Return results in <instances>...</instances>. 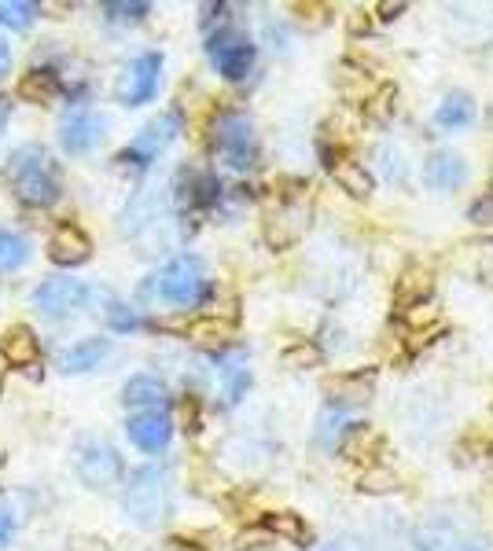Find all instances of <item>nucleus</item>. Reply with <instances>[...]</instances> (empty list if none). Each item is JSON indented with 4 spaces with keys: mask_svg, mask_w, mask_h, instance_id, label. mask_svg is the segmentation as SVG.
Segmentation results:
<instances>
[{
    "mask_svg": "<svg viewBox=\"0 0 493 551\" xmlns=\"http://www.w3.org/2000/svg\"><path fill=\"white\" fill-rule=\"evenodd\" d=\"M126 515L144 529L162 526L173 511V485L166 467H140L126 485Z\"/></svg>",
    "mask_w": 493,
    "mask_h": 551,
    "instance_id": "obj_1",
    "label": "nucleus"
},
{
    "mask_svg": "<svg viewBox=\"0 0 493 551\" xmlns=\"http://www.w3.org/2000/svg\"><path fill=\"white\" fill-rule=\"evenodd\" d=\"M8 180H12L15 195L30 206H48L59 199V177L52 169V158H48L45 147H19L12 158H8Z\"/></svg>",
    "mask_w": 493,
    "mask_h": 551,
    "instance_id": "obj_2",
    "label": "nucleus"
},
{
    "mask_svg": "<svg viewBox=\"0 0 493 551\" xmlns=\"http://www.w3.org/2000/svg\"><path fill=\"white\" fill-rule=\"evenodd\" d=\"M155 294L162 302L181 305V309H192L210 294L207 272H203V261L192 258V254H177V258L166 265V269L155 276Z\"/></svg>",
    "mask_w": 493,
    "mask_h": 551,
    "instance_id": "obj_3",
    "label": "nucleus"
},
{
    "mask_svg": "<svg viewBox=\"0 0 493 551\" xmlns=\"http://www.w3.org/2000/svg\"><path fill=\"white\" fill-rule=\"evenodd\" d=\"M214 155L236 173L258 162V136H254V125L247 114H221L218 125H214Z\"/></svg>",
    "mask_w": 493,
    "mask_h": 551,
    "instance_id": "obj_4",
    "label": "nucleus"
},
{
    "mask_svg": "<svg viewBox=\"0 0 493 551\" xmlns=\"http://www.w3.org/2000/svg\"><path fill=\"white\" fill-rule=\"evenodd\" d=\"M413 540L420 551H490V544H486V537H482L479 529L464 526V522H453V518L420 522Z\"/></svg>",
    "mask_w": 493,
    "mask_h": 551,
    "instance_id": "obj_5",
    "label": "nucleus"
},
{
    "mask_svg": "<svg viewBox=\"0 0 493 551\" xmlns=\"http://www.w3.org/2000/svg\"><path fill=\"white\" fill-rule=\"evenodd\" d=\"M159 81H162V56L159 52H144L122 70L118 78V100L126 107H140L148 103L155 92H159Z\"/></svg>",
    "mask_w": 493,
    "mask_h": 551,
    "instance_id": "obj_6",
    "label": "nucleus"
},
{
    "mask_svg": "<svg viewBox=\"0 0 493 551\" xmlns=\"http://www.w3.org/2000/svg\"><path fill=\"white\" fill-rule=\"evenodd\" d=\"M181 133V114L170 111V114H159L155 122H148L144 129L137 133V140L122 151V162H133V166H148L151 158H159L166 147L177 140Z\"/></svg>",
    "mask_w": 493,
    "mask_h": 551,
    "instance_id": "obj_7",
    "label": "nucleus"
},
{
    "mask_svg": "<svg viewBox=\"0 0 493 551\" xmlns=\"http://www.w3.org/2000/svg\"><path fill=\"white\" fill-rule=\"evenodd\" d=\"M107 136V118L100 111H70L67 118H63V125H59V144H63V151H70V155H89V151H96V147L104 144Z\"/></svg>",
    "mask_w": 493,
    "mask_h": 551,
    "instance_id": "obj_8",
    "label": "nucleus"
},
{
    "mask_svg": "<svg viewBox=\"0 0 493 551\" xmlns=\"http://www.w3.org/2000/svg\"><path fill=\"white\" fill-rule=\"evenodd\" d=\"M210 59L218 74H225L229 81H243L254 67V45L236 30H218L210 37Z\"/></svg>",
    "mask_w": 493,
    "mask_h": 551,
    "instance_id": "obj_9",
    "label": "nucleus"
},
{
    "mask_svg": "<svg viewBox=\"0 0 493 551\" xmlns=\"http://www.w3.org/2000/svg\"><path fill=\"white\" fill-rule=\"evenodd\" d=\"M78 474L92 489H115L118 478H122V456L104 441H89L78 452Z\"/></svg>",
    "mask_w": 493,
    "mask_h": 551,
    "instance_id": "obj_10",
    "label": "nucleus"
},
{
    "mask_svg": "<svg viewBox=\"0 0 493 551\" xmlns=\"http://www.w3.org/2000/svg\"><path fill=\"white\" fill-rule=\"evenodd\" d=\"M85 298H89V287H85V283L70 280V276H56V280H45L41 287H37L34 305L45 316L59 320V316H74V313H78L81 305H85Z\"/></svg>",
    "mask_w": 493,
    "mask_h": 551,
    "instance_id": "obj_11",
    "label": "nucleus"
},
{
    "mask_svg": "<svg viewBox=\"0 0 493 551\" xmlns=\"http://www.w3.org/2000/svg\"><path fill=\"white\" fill-rule=\"evenodd\" d=\"M126 434L137 449L162 452L173 438V419L166 416V412H155V408H151V412H137V416H129Z\"/></svg>",
    "mask_w": 493,
    "mask_h": 551,
    "instance_id": "obj_12",
    "label": "nucleus"
},
{
    "mask_svg": "<svg viewBox=\"0 0 493 551\" xmlns=\"http://www.w3.org/2000/svg\"><path fill=\"white\" fill-rule=\"evenodd\" d=\"M471 177L468 162L453 151H435V155L424 162V184L435 188V192H453V188H464Z\"/></svg>",
    "mask_w": 493,
    "mask_h": 551,
    "instance_id": "obj_13",
    "label": "nucleus"
},
{
    "mask_svg": "<svg viewBox=\"0 0 493 551\" xmlns=\"http://www.w3.org/2000/svg\"><path fill=\"white\" fill-rule=\"evenodd\" d=\"M92 254V239L81 232L78 225H59L48 239V258L63 265V269H74L81 261H89Z\"/></svg>",
    "mask_w": 493,
    "mask_h": 551,
    "instance_id": "obj_14",
    "label": "nucleus"
},
{
    "mask_svg": "<svg viewBox=\"0 0 493 551\" xmlns=\"http://www.w3.org/2000/svg\"><path fill=\"white\" fill-rule=\"evenodd\" d=\"M431 287H435V276H431V269H424V265H409V269L398 276V283H394V302H398V309H416V305L431 302Z\"/></svg>",
    "mask_w": 493,
    "mask_h": 551,
    "instance_id": "obj_15",
    "label": "nucleus"
},
{
    "mask_svg": "<svg viewBox=\"0 0 493 551\" xmlns=\"http://www.w3.org/2000/svg\"><path fill=\"white\" fill-rule=\"evenodd\" d=\"M122 401H126L129 408H140V412H162V405L170 401V390H166V383H162L159 375H133L126 383V390H122Z\"/></svg>",
    "mask_w": 493,
    "mask_h": 551,
    "instance_id": "obj_16",
    "label": "nucleus"
},
{
    "mask_svg": "<svg viewBox=\"0 0 493 551\" xmlns=\"http://www.w3.org/2000/svg\"><path fill=\"white\" fill-rule=\"evenodd\" d=\"M107 357H111V342H107V338H81L78 346H70L59 353V368L70 375H78V372L96 368V364Z\"/></svg>",
    "mask_w": 493,
    "mask_h": 551,
    "instance_id": "obj_17",
    "label": "nucleus"
},
{
    "mask_svg": "<svg viewBox=\"0 0 493 551\" xmlns=\"http://www.w3.org/2000/svg\"><path fill=\"white\" fill-rule=\"evenodd\" d=\"M475 122V103L468 92H449L446 100L435 107V129L438 133H460Z\"/></svg>",
    "mask_w": 493,
    "mask_h": 551,
    "instance_id": "obj_18",
    "label": "nucleus"
},
{
    "mask_svg": "<svg viewBox=\"0 0 493 551\" xmlns=\"http://www.w3.org/2000/svg\"><path fill=\"white\" fill-rule=\"evenodd\" d=\"M328 166H332V177L343 192H350L354 199H368V195H372V173L365 169V162L339 155L335 162H328Z\"/></svg>",
    "mask_w": 493,
    "mask_h": 551,
    "instance_id": "obj_19",
    "label": "nucleus"
},
{
    "mask_svg": "<svg viewBox=\"0 0 493 551\" xmlns=\"http://www.w3.org/2000/svg\"><path fill=\"white\" fill-rule=\"evenodd\" d=\"M4 360L8 364H23V368H30V364H37V357H41V342H37V335L30 331V327H15L12 335L4 338Z\"/></svg>",
    "mask_w": 493,
    "mask_h": 551,
    "instance_id": "obj_20",
    "label": "nucleus"
},
{
    "mask_svg": "<svg viewBox=\"0 0 493 551\" xmlns=\"http://www.w3.org/2000/svg\"><path fill=\"white\" fill-rule=\"evenodd\" d=\"M232 335H236L232 320H221V316H203V320L188 324V338L199 346H225Z\"/></svg>",
    "mask_w": 493,
    "mask_h": 551,
    "instance_id": "obj_21",
    "label": "nucleus"
},
{
    "mask_svg": "<svg viewBox=\"0 0 493 551\" xmlns=\"http://www.w3.org/2000/svg\"><path fill=\"white\" fill-rule=\"evenodd\" d=\"M19 96L30 103H56V96H59L56 74H48V70H30V74L19 81Z\"/></svg>",
    "mask_w": 493,
    "mask_h": 551,
    "instance_id": "obj_22",
    "label": "nucleus"
},
{
    "mask_svg": "<svg viewBox=\"0 0 493 551\" xmlns=\"http://www.w3.org/2000/svg\"><path fill=\"white\" fill-rule=\"evenodd\" d=\"M41 12V4L34 0H0V26H12V30H23L30 26Z\"/></svg>",
    "mask_w": 493,
    "mask_h": 551,
    "instance_id": "obj_23",
    "label": "nucleus"
},
{
    "mask_svg": "<svg viewBox=\"0 0 493 551\" xmlns=\"http://www.w3.org/2000/svg\"><path fill=\"white\" fill-rule=\"evenodd\" d=\"M26 258H30L26 239L8 232V228H0V272H15Z\"/></svg>",
    "mask_w": 493,
    "mask_h": 551,
    "instance_id": "obj_24",
    "label": "nucleus"
},
{
    "mask_svg": "<svg viewBox=\"0 0 493 551\" xmlns=\"http://www.w3.org/2000/svg\"><path fill=\"white\" fill-rule=\"evenodd\" d=\"M265 526L273 529L276 537H287V540H310V526H302L299 515H291V511H280V515H269L265 518Z\"/></svg>",
    "mask_w": 493,
    "mask_h": 551,
    "instance_id": "obj_25",
    "label": "nucleus"
},
{
    "mask_svg": "<svg viewBox=\"0 0 493 551\" xmlns=\"http://www.w3.org/2000/svg\"><path fill=\"white\" fill-rule=\"evenodd\" d=\"M104 12L111 23H140L151 12V4H104Z\"/></svg>",
    "mask_w": 493,
    "mask_h": 551,
    "instance_id": "obj_26",
    "label": "nucleus"
},
{
    "mask_svg": "<svg viewBox=\"0 0 493 551\" xmlns=\"http://www.w3.org/2000/svg\"><path fill=\"white\" fill-rule=\"evenodd\" d=\"M107 320H111L115 331H137L140 327V316L133 313V309H126V305H118V302L107 305Z\"/></svg>",
    "mask_w": 493,
    "mask_h": 551,
    "instance_id": "obj_27",
    "label": "nucleus"
},
{
    "mask_svg": "<svg viewBox=\"0 0 493 551\" xmlns=\"http://www.w3.org/2000/svg\"><path fill=\"white\" fill-rule=\"evenodd\" d=\"M361 489L365 493H387V489H398V478L387 471H365L361 474Z\"/></svg>",
    "mask_w": 493,
    "mask_h": 551,
    "instance_id": "obj_28",
    "label": "nucleus"
},
{
    "mask_svg": "<svg viewBox=\"0 0 493 551\" xmlns=\"http://www.w3.org/2000/svg\"><path fill=\"white\" fill-rule=\"evenodd\" d=\"M317 360H321V353L313 346H299L287 353V364H317Z\"/></svg>",
    "mask_w": 493,
    "mask_h": 551,
    "instance_id": "obj_29",
    "label": "nucleus"
},
{
    "mask_svg": "<svg viewBox=\"0 0 493 551\" xmlns=\"http://www.w3.org/2000/svg\"><path fill=\"white\" fill-rule=\"evenodd\" d=\"M321 551H365V544L354 537H339V540H332V544H324Z\"/></svg>",
    "mask_w": 493,
    "mask_h": 551,
    "instance_id": "obj_30",
    "label": "nucleus"
},
{
    "mask_svg": "<svg viewBox=\"0 0 493 551\" xmlns=\"http://www.w3.org/2000/svg\"><path fill=\"white\" fill-rule=\"evenodd\" d=\"M181 416H184V423H188L184 430H199V405H195L192 397H188V401L181 405Z\"/></svg>",
    "mask_w": 493,
    "mask_h": 551,
    "instance_id": "obj_31",
    "label": "nucleus"
},
{
    "mask_svg": "<svg viewBox=\"0 0 493 551\" xmlns=\"http://www.w3.org/2000/svg\"><path fill=\"white\" fill-rule=\"evenodd\" d=\"M12 515H8V511H4V507H0V544H8V540H12Z\"/></svg>",
    "mask_w": 493,
    "mask_h": 551,
    "instance_id": "obj_32",
    "label": "nucleus"
},
{
    "mask_svg": "<svg viewBox=\"0 0 493 551\" xmlns=\"http://www.w3.org/2000/svg\"><path fill=\"white\" fill-rule=\"evenodd\" d=\"M8 67H12V48H8V45H4V41H0V78L8 74Z\"/></svg>",
    "mask_w": 493,
    "mask_h": 551,
    "instance_id": "obj_33",
    "label": "nucleus"
},
{
    "mask_svg": "<svg viewBox=\"0 0 493 551\" xmlns=\"http://www.w3.org/2000/svg\"><path fill=\"white\" fill-rule=\"evenodd\" d=\"M4 372H8V360H4V353H0V379H4Z\"/></svg>",
    "mask_w": 493,
    "mask_h": 551,
    "instance_id": "obj_34",
    "label": "nucleus"
}]
</instances>
